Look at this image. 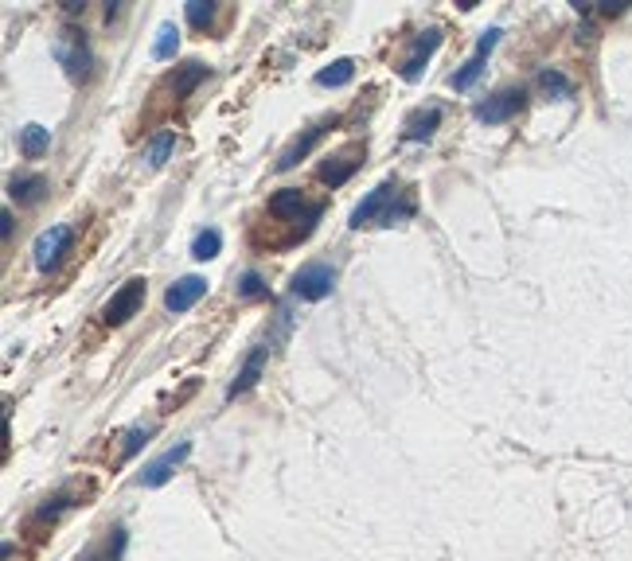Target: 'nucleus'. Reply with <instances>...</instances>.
I'll list each match as a JSON object with an SVG mask.
<instances>
[{
  "label": "nucleus",
  "instance_id": "obj_1",
  "mask_svg": "<svg viewBox=\"0 0 632 561\" xmlns=\"http://www.w3.org/2000/svg\"><path fill=\"white\" fill-rule=\"evenodd\" d=\"M394 195H398V187L386 180V183H379L375 191L363 199V203L351 210V227H375V222H383V227H394L398 218H406L410 210H414V203H406V207H394Z\"/></svg>",
  "mask_w": 632,
  "mask_h": 561
},
{
  "label": "nucleus",
  "instance_id": "obj_2",
  "mask_svg": "<svg viewBox=\"0 0 632 561\" xmlns=\"http://www.w3.org/2000/svg\"><path fill=\"white\" fill-rule=\"evenodd\" d=\"M55 58L70 78H86L90 75V47H86V31L82 28H59L55 35Z\"/></svg>",
  "mask_w": 632,
  "mask_h": 561
},
{
  "label": "nucleus",
  "instance_id": "obj_3",
  "mask_svg": "<svg viewBox=\"0 0 632 561\" xmlns=\"http://www.w3.org/2000/svg\"><path fill=\"white\" fill-rule=\"evenodd\" d=\"M336 289V269L324 262H309L293 273V297L301 300H324Z\"/></svg>",
  "mask_w": 632,
  "mask_h": 561
},
{
  "label": "nucleus",
  "instance_id": "obj_4",
  "mask_svg": "<svg viewBox=\"0 0 632 561\" xmlns=\"http://www.w3.org/2000/svg\"><path fill=\"white\" fill-rule=\"evenodd\" d=\"M67 245H70V227H67V222H55V227H47L40 238H35V245H32L35 269H40V273H51V269L63 262Z\"/></svg>",
  "mask_w": 632,
  "mask_h": 561
},
{
  "label": "nucleus",
  "instance_id": "obj_5",
  "mask_svg": "<svg viewBox=\"0 0 632 561\" xmlns=\"http://www.w3.org/2000/svg\"><path fill=\"white\" fill-rule=\"evenodd\" d=\"M523 98L527 94L523 90H515V86H508V90H496L492 98H484L476 105V121L480 125H500V121H511L515 113L523 110Z\"/></svg>",
  "mask_w": 632,
  "mask_h": 561
},
{
  "label": "nucleus",
  "instance_id": "obj_6",
  "mask_svg": "<svg viewBox=\"0 0 632 561\" xmlns=\"http://www.w3.org/2000/svg\"><path fill=\"white\" fill-rule=\"evenodd\" d=\"M140 300H145V280H140V277L125 280V285L117 289L110 300H105V308H102V320H105V324H113V327H117V324H125L129 316H137Z\"/></svg>",
  "mask_w": 632,
  "mask_h": 561
},
{
  "label": "nucleus",
  "instance_id": "obj_7",
  "mask_svg": "<svg viewBox=\"0 0 632 561\" xmlns=\"http://www.w3.org/2000/svg\"><path fill=\"white\" fill-rule=\"evenodd\" d=\"M496 43H500V28H488V31L476 40V51L468 55V63L449 78V86H453V90H468V86H473V82L484 75V58H488V51H492Z\"/></svg>",
  "mask_w": 632,
  "mask_h": 561
},
{
  "label": "nucleus",
  "instance_id": "obj_8",
  "mask_svg": "<svg viewBox=\"0 0 632 561\" xmlns=\"http://www.w3.org/2000/svg\"><path fill=\"white\" fill-rule=\"evenodd\" d=\"M187 456H192V444H187V441H180L176 449H168L164 456H157V460H152L145 472H140V487H160V484H168L172 472L187 460Z\"/></svg>",
  "mask_w": 632,
  "mask_h": 561
},
{
  "label": "nucleus",
  "instance_id": "obj_9",
  "mask_svg": "<svg viewBox=\"0 0 632 561\" xmlns=\"http://www.w3.org/2000/svg\"><path fill=\"white\" fill-rule=\"evenodd\" d=\"M203 297H207V280L192 273V277H180L168 292H164V308H168V312H187L192 304H199Z\"/></svg>",
  "mask_w": 632,
  "mask_h": 561
},
{
  "label": "nucleus",
  "instance_id": "obj_10",
  "mask_svg": "<svg viewBox=\"0 0 632 561\" xmlns=\"http://www.w3.org/2000/svg\"><path fill=\"white\" fill-rule=\"evenodd\" d=\"M438 47H441V28L418 31V35H414V47H410V55H406V63H402V78L414 82V78L421 75V67H426V58L438 51Z\"/></svg>",
  "mask_w": 632,
  "mask_h": 561
},
{
  "label": "nucleus",
  "instance_id": "obj_11",
  "mask_svg": "<svg viewBox=\"0 0 632 561\" xmlns=\"http://www.w3.org/2000/svg\"><path fill=\"white\" fill-rule=\"evenodd\" d=\"M266 355H269V347H254L250 355H246V362H242V370L234 374V382L227 386V397H239V394H246L250 386L262 378V367H266Z\"/></svg>",
  "mask_w": 632,
  "mask_h": 561
},
{
  "label": "nucleus",
  "instance_id": "obj_12",
  "mask_svg": "<svg viewBox=\"0 0 632 561\" xmlns=\"http://www.w3.org/2000/svg\"><path fill=\"white\" fill-rule=\"evenodd\" d=\"M328 129H332V121H324V125H312V129H309V133H304V137H297V140H293V145H289L285 152H281L277 168H281V172L297 168V164H301V156H309V152H312V145H316V140H321V137L328 133Z\"/></svg>",
  "mask_w": 632,
  "mask_h": 561
},
{
  "label": "nucleus",
  "instance_id": "obj_13",
  "mask_svg": "<svg viewBox=\"0 0 632 561\" xmlns=\"http://www.w3.org/2000/svg\"><path fill=\"white\" fill-rule=\"evenodd\" d=\"M356 156H359V152H336V156H328V160L321 164V180H324V183H332V187H339L351 172L359 168V160H356Z\"/></svg>",
  "mask_w": 632,
  "mask_h": 561
},
{
  "label": "nucleus",
  "instance_id": "obj_14",
  "mask_svg": "<svg viewBox=\"0 0 632 561\" xmlns=\"http://www.w3.org/2000/svg\"><path fill=\"white\" fill-rule=\"evenodd\" d=\"M441 125V105H429V110H418L414 117L406 121V140H429L433 133H438Z\"/></svg>",
  "mask_w": 632,
  "mask_h": 561
},
{
  "label": "nucleus",
  "instance_id": "obj_15",
  "mask_svg": "<svg viewBox=\"0 0 632 561\" xmlns=\"http://www.w3.org/2000/svg\"><path fill=\"white\" fill-rule=\"evenodd\" d=\"M47 145H51V129H43V125H23L20 129V152L28 160H40Z\"/></svg>",
  "mask_w": 632,
  "mask_h": 561
},
{
  "label": "nucleus",
  "instance_id": "obj_16",
  "mask_svg": "<svg viewBox=\"0 0 632 561\" xmlns=\"http://www.w3.org/2000/svg\"><path fill=\"white\" fill-rule=\"evenodd\" d=\"M43 191H47L43 175H12V180H8V195L20 199V203H35Z\"/></svg>",
  "mask_w": 632,
  "mask_h": 561
},
{
  "label": "nucleus",
  "instance_id": "obj_17",
  "mask_svg": "<svg viewBox=\"0 0 632 561\" xmlns=\"http://www.w3.org/2000/svg\"><path fill=\"white\" fill-rule=\"evenodd\" d=\"M203 78H207V67L203 63H184L180 75L172 78V94H176V98H187V94H192Z\"/></svg>",
  "mask_w": 632,
  "mask_h": 561
},
{
  "label": "nucleus",
  "instance_id": "obj_18",
  "mask_svg": "<svg viewBox=\"0 0 632 561\" xmlns=\"http://www.w3.org/2000/svg\"><path fill=\"white\" fill-rule=\"evenodd\" d=\"M301 203H304V195L297 191V187H281V191L269 199V215H277V218L301 215Z\"/></svg>",
  "mask_w": 632,
  "mask_h": 561
},
{
  "label": "nucleus",
  "instance_id": "obj_19",
  "mask_svg": "<svg viewBox=\"0 0 632 561\" xmlns=\"http://www.w3.org/2000/svg\"><path fill=\"white\" fill-rule=\"evenodd\" d=\"M219 250H222V234L215 227H207V230L195 234V242H192V257H195V262H211Z\"/></svg>",
  "mask_w": 632,
  "mask_h": 561
},
{
  "label": "nucleus",
  "instance_id": "obj_20",
  "mask_svg": "<svg viewBox=\"0 0 632 561\" xmlns=\"http://www.w3.org/2000/svg\"><path fill=\"white\" fill-rule=\"evenodd\" d=\"M172 148H176V133H168V129H164V133L152 137V145L145 148V156H140V160H145L149 168H160V164L172 156Z\"/></svg>",
  "mask_w": 632,
  "mask_h": 561
},
{
  "label": "nucleus",
  "instance_id": "obj_21",
  "mask_svg": "<svg viewBox=\"0 0 632 561\" xmlns=\"http://www.w3.org/2000/svg\"><path fill=\"white\" fill-rule=\"evenodd\" d=\"M351 75H356V63L351 58H336L332 67H324L316 75V86H344V82H351Z\"/></svg>",
  "mask_w": 632,
  "mask_h": 561
},
{
  "label": "nucleus",
  "instance_id": "obj_22",
  "mask_svg": "<svg viewBox=\"0 0 632 561\" xmlns=\"http://www.w3.org/2000/svg\"><path fill=\"white\" fill-rule=\"evenodd\" d=\"M122 549H125V530L117 526V530H110V542H105V549H90L82 561H122Z\"/></svg>",
  "mask_w": 632,
  "mask_h": 561
},
{
  "label": "nucleus",
  "instance_id": "obj_23",
  "mask_svg": "<svg viewBox=\"0 0 632 561\" xmlns=\"http://www.w3.org/2000/svg\"><path fill=\"white\" fill-rule=\"evenodd\" d=\"M176 47H180V31H176V23H164L157 31V43H152V58H172Z\"/></svg>",
  "mask_w": 632,
  "mask_h": 561
},
{
  "label": "nucleus",
  "instance_id": "obj_24",
  "mask_svg": "<svg viewBox=\"0 0 632 561\" xmlns=\"http://www.w3.org/2000/svg\"><path fill=\"white\" fill-rule=\"evenodd\" d=\"M538 86H543L550 98H570V94H573L570 78L562 75V70H543V75H538Z\"/></svg>",
  "mask_w": 632,
  "mask_h": 561
},
{
  "label": "nucleus",
  "instance_id": "obj_25",
  "mask_svg": "<svg viewBox=\"0 0 632 561\" xmlns=\"http://www.w3.org/2000/svg\"><path fill=\"white\" fill-rule=\"evenodd\" d=\"M184 16L192 28H207L211 20H215V4H207V0H187L184 4Z\"/></svg>",
  "mask_w": 632,
  "mask_h": 561
},
{
  "label": "nucleus",
  "instance_id": "obj_26",
  "mask_svg": "<svg viewBox=\"0 0 632 561\" xmlns=\"http://www.w3.org/2000/svg\"><path fill=\"white\" fill-rule=\"evenodd\" d=\"M266 280H262V273H254V269H246V273L239 277V297L242 300H257V297H266Z\"/></svg>",
  "mask_w": 632,
  "mask_h": 561
},
{
  "label": "nucleus",
  "instance_id": "obj_27",
  "mask_svg": "<svg viewBox=\"0 0 632 561\" xmlns=\"http://www.w3.org/2000/svg\"><path fill=\"white\" fill-rule=\"evenodd\" d=\"M152 437V429L149 425H137L133 432H129V437H125V449H122V456H125V460H129V456H133L137 449H140V444H145Z\"/></svg>",
  "mask_w": 632,
  "mask_h": 561
},
{
  "label": "nucleus",
  "instance_id": "obj_28",
  "mask_svg": "<svg viewBox=\"0 0 632 561\" xmlns=\"http://www.w3.org/2000/svg\"><path fill=\"white\" fill-rule=\"evenodd\" d=\"M0 222H5L0 230H5V238H8V234H12V210H5V215H0Z\"/></svg>",
  "mask_w": 632,
  "mask_h": 561
}]
</instances>
